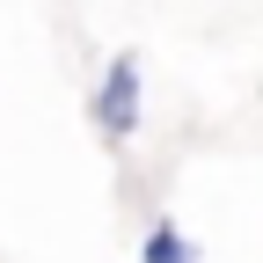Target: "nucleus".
<instances>
[{"mask_svg":"<svg viewBox=\"0 0 263 263\" xmlns=\"http://www.w3.org/2000/svg\"><path fill=\"white\" fill-rule=\"evenodd\" d=\"M95 124H103L110 139H132V132H139V59H132V51L110 59L103 95H95Z\"/></svg>","mask_w":263,"mask_h":263,"instance_id":"1","label":"nucleus"},{"mask_svg":"<svg viewBox=\"0 0 263 263\" xmlns=\"http://www.w3.org/2000/svg\"><path fill=\"white\" fill-rule=\"evenodd\" d=\"M139 263H197V241H190V234H176V219H161L154 234L139 241Z\"/></svg>","mask_w":263,"mask_h":263,"instance_id":"2","label":"nucleus"}]
</instances>
